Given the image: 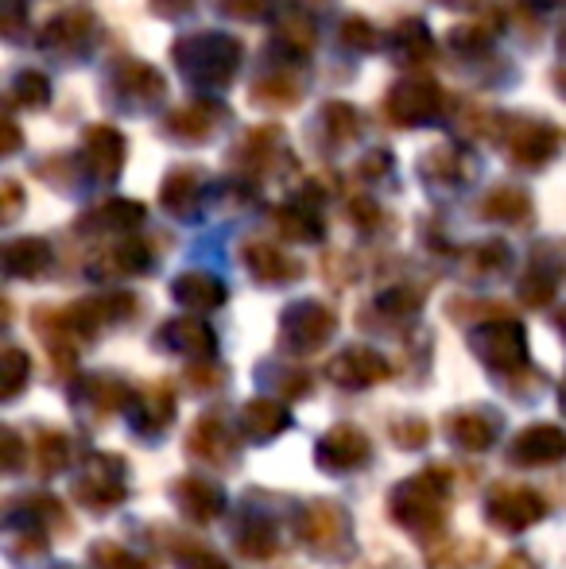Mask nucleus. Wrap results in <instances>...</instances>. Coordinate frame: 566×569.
<instances>
[{"label":"nucleus","mask_w":566,"mask_h":569,"mask_svg":"<svg viewBox=\"0 0 566 569\" xmlns=\"http://www.w3.org/2000/svg\"><path fill=\"white\" fill-rule=\"evenodd\" d=\"M129 427L132 435L143 438V442H159V438L171 430L175 415H179V403H175V391L171 383H148V388H140L137 396H132L129 403Z\"/></svg>","instance_id":"nucleus-11"},{"label":"nucleus","mask_w":566,"mask_h":569,"mask_svg":"<svg viewBox=\"0 0 566 569\" xmlns=\"http://www.w3.org/2000/svg\"><path fill=\"white\" fill-rule=\"evenodd\" d=\"M28 380H31V360L23 357L20 349H8V357H4V399L8 403L20 396Z\"/></svg>","instance_id":"nucleus-24"},{"label":"nucleus","mask_w":566,"mask_h":569,"mask_svg":"<svg viewBox=\"0 0 566 569\" xmlns=\"http://www.w3.org/2000/svg\"><path fill=\"white\" fill-rule=\"evenodd\" d=\"M175 291L182 295V302H195V307H218L221 295H226L218 283H206V279H182Z\"/></svg>","instance_id":"nucleus-25"},{"label":"nucleus","mask_w":566,"mask_h":569,"mask_svg":"<svg viewBox=\"0 0 566 569\" xmlns=\"http://www.w3.org/2000/svg\"><path fill=\"white\" fill-rule=\"evenodd\" d=\"M86 562H90V569H156L148 558H140L137 550L121 547V542H113V539L93 542V547L86 550Z\"/></svg>","instance_id":"nucleus-22"},{"label":"nucleus","mask_w":566,"mask_h":569,"mask_svg":"<svg viewBox=\"0 0 566 569\" xmlns=\"http://www.w3.org/2000/svg\"><path fill=\"white\" fill-rule=\"evenodd\" d=\"M23 453H31V446H23V438L12 427H4V472H20L23 461H31Z\"/></svg>","instance_id":"nucleus-27"},{"label":"nucleus","mask_w":566,"mask_h":569,"mask_svg":"<svg viewBox=\"0 0 566 569\" xmlns=\"http://www.w3.org/2000/svg\"><path fill=\"white\" fill-rule=\"evenodd\" d=\"M497 569H539V566H536V558H532V555H524V550H513V555H508Z\"/></svg>","instance_id":"nucleus-29"},{"label":"nucleus","mask_w":566,"mask_h":569,"mask_svg":"<svg viewBox=\"0 0 566 569\" xmlns=\"http://www.w3.org/2000/svg\"><path fill=\"white\" fill-rule=\"evenodd\" d=\"M559 326H563V333H566V310H563V315H559Z\"/></svg>","instance_id":"nucleus-31"},{"label":"nucleus","mask_w":566,"mask_h":569,"mask_svg":"<svg viewBox=\"0 0 566 569\" xmlns=\"http://www.w3.org/2000/svg\"><path fill=\"white\" fill-rule=\"evenodd\" d=\"M31 465H36L39 477H59L62 469H70L75 461V442H70L62 430H39L36 442H31Z\"/></svg>","instance_id":"nucleus-18"},{"label":"nucleus","mask_w":566,"mask_h":569,"mask_svg":"<svg viewBox=\"0 0 566 569\" xmlns=\"http://www.w3.org/2000/svg\"><path fill=\"white\" fill-rule=\"evenodd\" d=\"M373 461V442L354 422H334L315 446V465L330 477H349Z\"/></svg>","instance_id":"nucleus-6"},{"label":"nucleus","mask_w":566,"mask_h":569,"mask_svg":"<svg viewBox=\"0 0 566 569\" xmlns=\"http://www.w3.org/2000/svg\"><path fill=\"white\" fill-rule=\"evenodd\" d=\"M137 391H129V383L117 380V376H82V380L70 383V403L82 419L101 422L125 415Z\"/></svg>","instance_id":"nucleus-10"},{"label":"nucleus","mask_w":566,"mask_h":569,"mask_svg":"<svg viewBox=\"0 0 566 569\" xmlns=\"http://www.w3.org/2000/svg\"><path fill=\"white\" fill-rule=\"evenodd\" d=\"M70 492H75V500L82 503L86 511H93V516L117 511L125 500H129V461H125L121 453H109V450L86 453Z\"/></svg>","instance_id":"nucleus-3"},{"label":"nucleus","mask_w":566,"mask_h":569,"mask_svg":"<svg viewBox=\"0 0 566 569\" xmlns=\"http://www.w3.org/2000/svg\"><path fill=\"white\" fill-rule=\"evenodd\" d=\"M454 469L450 465H427V469L404 477L388 492V516L400 531L416 535L419 542L443 539V527L450 519Z\"/></svg>","instance_id":"nucleus-1"},{"label":"nucleus","mask_w":566,"mask_h":569,"mask_svg":"<svg viewBox=\"0 0 566 569\" xmlns=\"http://www.w3.org/2000/svg\"><path fill=\"white\" fill-rule=\"evenodd\" d=\"M469 345H474L477 360H481L485 368H493L497 376H513L516 368L528 365V345H524V333L516 322L489 326V330L474 333Z\"/></svg>","instance_id":"nucleus-14"},{"label":"nucleus","mask_w":566,"mask_h":569,"mask_svg":"<svg viewBox=\"0 0 566 569\" xmlns=\"http://www.w3.org/2000/svg\"><path fill=\"white\" fill-rule=\"evenodd\" d=\"M566 457V430L555 422H532L508 442V465L516 469H547Z\"/></svg>","instance_id":"nucleus-12"},{"label":"nucleus","mask_w":566,"mask_h":569,"mask_svg":"<svg viewBox=\"0 0 566 569\" xmlns=\"http://www.w3.org/2000/svg\"><path fill=\"white\" fill-rule=\"evenodd\" d=\"M159 345H167V349L182 352V357H190V360H214V352H218V341H214V333L206 330L202 322H171V326H163Z\"/></svg>","instance_id":"nucleus-19"},{"label":"nucleus","mask_w":566,"mask_h":569,"mask_svg":"<svg viewBox=\"0 0 566 569\" xmlns=\"http://www.w3.org/2000/svg\"><path fill=\"white\" fill-rule=\"evenodd\" d=\"M295 542L322 562H341L354 555V516L346 503L318 496V500L302 503L295 516Z\"/></svg>","instance_id":"nucleus-2"},{"label":"nucleus","mask_w":566,"mask_h":569,"mask_svg":"<svg viewBox=\"0 0 566 569\" xmlns=\"http://www.w3.org/2000/svg\"><path fill=\"white\" fill-rule=\"evenodd\" d=\"M559 407H563V411H566V380L559 383Z\"/></svg>","instance_id":"nucleus-30"},{"label":"nucleus","mask_w":566,"mask_h":569,"mask_svg":"<svg viewBox=\"0 0 566 569\" xmlns=\"http://www.w3.org/2000/svg\"><path fill=\"white\" fill-rule=\"evenodd\" d=\"M218 383H226V372L221 368H206V372H198V368H190L187 372V388L190 396H210Z\"/></svg>","instance_id":"nucleus-28"},{"label":"nucleus","mask_w":566,"mask_h":569,"mask_svg":"<svg viewBox=\"0 0 566 569\" xmlns=\"http://www.w3.org/2000/svg\"><path fill=\"white\" fill-rule=\"evenodd\" d=\"M393 442L400 450H424L430 442V422L419 419V415H408V419H396L393 422Z\"/></svg>","instance_id":"nucleus-23"},{"label":"nucleus","mask_w":566,"mask_h":569,"mask_svg":"<svg viewBox=\"0 0 566 569\" xmlns=\"http://www.w3.org/2000/svg\"><path fill=\"white\" fill-rule=\"evenodd\" d=\"M544 516H547V500L528 485L497 480V485L485 492V523L500 535H524Z\"/></svg>","instance_id":"nucleus-4"},{"label":"nucleus","mask_w":566,"mask_h":569,"mask_svg":"<svg viewBox=\"0 0 566 569\" xmlns=\"http://www.w3.org/2000/svg\"><path fill=\"white\" fill-rule=\"evenodd\" d=\"M310 388H315V380H310L302 368H284V372H276V391H280L284 399H302V396H310Z\"/></svg>","instance_id":"nucleus-26"},{"label":"nucleus","mask_w":566,"mask_h":569,"mask_svg":"<svg viewBox=\"0 0 566 569\" xmlns=\"http://www.w3.org/2000/svg\"><path fill=\"white\" fill-rule=\"evenodd\" d=\"M8 531H43V535H75L67 508L51 492H20L4 503Z\"/></svg>","instance_id":"nucleus-7"},{"label":"nucleus","mask_w":566,"mask_h":569,"mask_svg":"<svg viewBox=\"0 0 566 569\" xmlns=\"http://www.w3.org/2000/svg\"><path fill=\"white\" fill-rule=\"evenodd\" d=\"M171 503L179 508V516L195 527H210L226 516V492H221V485H214V480H206V477H175Z\"/></svg>","instance_id":"nucleus-13"},{"label":"nucleus","mask_w":566,"mask_h":569,"mask_svg":"<svg viewBox=\"0 0 566 569\" xmlns=\"http://www.w3.org/2000/svg\"><path fill=\"white\" fill-rule=\"evenodd\" d=\"M481 562H485L481 542H466V539L427 542V569H477Z\"/></svg>","instance_id":"nucleus-20"},{"label":"nucleus","mask_w":566,"mask_h":569,"mask_svg":"<svg viewBox=\"0 0 566 569\" xmlns=\"http://www.w3.org/2000/svg\"><path fill=\"white\" fill-rule=\"evenodd\" d=\"M326 376L346 391H365V388H373V383L388 380L393 368H388V360L373 349H346L326 365Z\"/></svg>","instance_id":"nucleus-15"},{"label":"nucleus","mask_w":566,"mask_h":569,"mask_svg":"<svg viewBox=\"0 0 566 569\" xmlns=\"http://www.w3.org/2000/svg\"><path fill=\"white\" fill-rule=\"evenodd\" d=\"M167 542H171V547H167L171 550V562L179 569H229L226 558L206 547V542L182 539V535H167Z\"/></svg>","instance_id":"nucleus-21"},{"label":"nucleus","mask_w":566,"mask_h":569,"mask_svg":"<svg viewBox=\"0 0 566 569\" xmlns=\"http://www.w3.org/2000/svg\"><path fill=\"white\" fill-rule=\"evenodd\" d=\"M291 427V411L280 399H249V403L237 411V430L249 446H268Z\"/></svg>","instance_id":"nucleus-16"},{"label":"nucleus","mask_w":566,"mask_h":569,"mask_svg":"<svg viewBox=\"0 0 566 569\" xmlns=\"http://www.w3.org/2000/svg\"><path fill=\"white\" fill-rule=\"evenodd\" d=\"M229 547L249 562H268L284 550V531L268 511L249 508V500H245V508L229 523Z\"/></svg>","instance_id":"nucleus-9"},{"label":"nucleus","mask_w":566,"mask_h":569,"mask_svg":"<svg viewBox=\"0 0 566 569\" xmlns=\"http://www.w3.org/2000/svg\"><path fill=\"white\" fill-rule=\"evenodd\" d=\"M182 450H187L190 461L206 465V469H218V472H234L237 461H241V453H237V435H234V427L221 419V411L198 415V419L190 422Z\"/></svg>","instance_id":"nucleus-5"},{"label":"nucleus","mask_w":566,"mask_h":569,"mask_svg":"<svg viewBox=\"0 0 566 569\" xmlns=\"http://www.w3.org/2000/svg\"><path fill=\"white\" fill-rule=\"evenodd\" d=\"M334 333V318L322 307H295L284 318V349L287 352H315Z\"/></svg>","instance_id":"nucleus-17"},{"label":"nucleus","mask_w":566,"mask_h":569,"mask_svg":"<svg viewBox=\"0 0 566 569\" xmlns=\"http://www.w3.org/2000/svg\"><path fill=\"white\" fill-rule=\"evenodd\" d=\"M54 569H70V566H54Z\"/></svg>","instance_id":"nucleus-32"},{"label":"nucleus","mask_w":566,"mask_h":569,"mask_svg":"<svg viewBox=\"0 0 566 569\" xmlns=\"http://www.w3.org/2000/svg\"><path fill=\"white\" fill-rule=\"evenodd\" d=\"M500 427H505V419L493 407H454V411L443 415V435L458 453L493 450L500 438Z\"/></svg>","instance_id":"nucleus-8"}]
</instances>
